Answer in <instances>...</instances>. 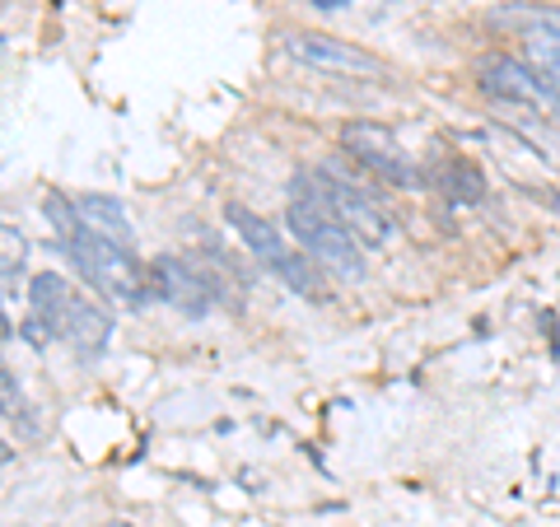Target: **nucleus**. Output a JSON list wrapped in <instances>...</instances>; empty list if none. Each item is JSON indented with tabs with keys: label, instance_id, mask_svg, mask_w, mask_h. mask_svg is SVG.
<instances>
[{
	"label": "nucleus",
	"instance_id": "f257e3e1",
	"mask_svg": "<svg viewBox=\"0 0 560 527\" xmlns=\"http://www.w3.org/2000/svg\"><path fill=\"white\" fill-rule=\"evenodd\" d=\"M61 253L75 261L80 276L90 280L98 294L121 298V304H131V308H140L150 298V271L140 267V261L131 257V248H121V243H108V238L84 230L75 243H66Z\"/></svg>",
	"mask_w": 560,
	"mask_h": 527
},
{
	"label": "nucleus",
	"instance_id": "f03ea898",
	"mask_svg": "<svg viewBox=\"0 0 560 527\" xmlns=\"http://www.w3.org/2000/svg\"><path fill=\"white\" fill-rule=\"evenodd\" d=\"M294 201H313V206H323L331 220L346 224L350 234H355L360 243H370V248H388V243L397 238V224L383 215V210L370 201V197H360L350 183H337V178H313V173H300L294 178Z\"/></svg>",
	"mask_w": 560,
	"mask_h": 527
},
{
	"label": "nucleus",
	"instance_id": "7ed1b4c3",
	"mask_svg": "<svg viewBox=\"0 0 560 527\" xmlns=\"http://www.w3.org/2000/svg\"><path fill=\"white\" fill-rule=\"evenodd\" d=\"M285 224H290V234L304 243V253L318 261L323 271H331L337 280H364V257H360V248H355L360 238L350 234L346 224L331 220L323 206H313V201H290Z\"/></svg>",
	"mask_w": 560,
	"mask_h": 527
},
{
	"label": "nucleus",
	"instance_id": "20e7f679",
	"mask_svg": "<svg viewBox=\"0 0 560 527\" xmlns=\"http://www.w3.org/2000/svg\"><path fill=\"white\" fill-rule=\"evenodd\" d=\"M285 57L300 61L318 75H350V80H388V66H383L374 51L350 47L341 38H327V33H308V28H290L285 33Z\"/></svg>",
	"mask_w": 560,
	"mask_h": 527
},
{
	"label": "nucleus",
	"instance_id": "39448f33",
	"mask_svg": "<svg viewBox=\"0 0 560 527\" xmlns=\"http://www.w3.org/2000/svg\"><path fill=\"white\" fill-rule=\"evenodd\" d=\"M341 150L350 154L355 164H364L374 173V178L383 183H397V187H425V178H420V168L407 160V150H401V140L378 127V121H346L341 127Z\"/></svg>",
	"mask_w": 560,
	"mask_h": 527
},
{
	"label": "nucleus",
	"instance_id": "423d86ee",
	"mask_svg": "<svg viewBox=\"0 0 560 527\" xmlns=\"http://www.w3.org/2000/svg\"><path fill=\"white\" fill-rule=\"evenodd\" d=\"M481 90L500 103H514V108H556L560 98V80L537 70L533 61H518V57H495L481 66Z\"/></svg>",
	"mask_w": 560,
	"mask_h": 527
},
{
	"label": "nucleus",
	"instance_id": "0eeeda50",
	"mask_svg": "<svg viewBox=\"0 0 560 527\" xmlns=\"http://www.w3.org/2000/svg\"><path fill=\"white\" fill-rule=\"evenodd\" d=\"M150 298H168L183 313H206L210 308V285L197 267H187L183 257H154L150 261Z\"/></svg>",
	"mask_w": 560,
	"mask_h": 527
},
{
	"label": "nucleus",
	"instance_id": "6e6552de",
	"mask_svg": "<svg viewBox=\"0 0 560 527\" xmlns=\"http://www.w3.org/2000/svg\"><path fill=\"white\" fill-rule=\"evenodd\" d=\"M75 210H80V224L98 238L108 243H121V248H131L136 243V230H131V215L127 206H121L117 197H98V191H84V197H75Z\"/></svg>",
	"mask_w": 560,
	"mask_h": 527
},
{
	"label": "nucleus",
	"instance_id": "1a4fd4ad",
	"mask_svg": "<svg viewBox=\"0 0 560 527\" xmlns=\"http://www.w3.org/2000/svg\"><path fill=\"white\" fill-rule=\"evenodd\" d=\"M61 331L70 341H75V350H84V355H98L103 346H108L113 337V318H108V308H98L94 298H70V308H66V323Z\"/></svg>",
	"mask_w": 560,
	"mask_h": 527
},
{
	"label": "nucleus",
	"instance_id": "9d476101",
	"mask_svg": "<svg viewBox=\"0 0 560 527\" xmlns=\"http://www.w3.org/2000/svg\"><path fill=\"white\" fill-rule=\"evenodd\" d=\"M224 220L234 224V234H238L243 243H248V253H253L257 261H267V267H276V261L285 257V243H280V230H276L271 220H261L257 210L230 201V206H224Z\"/></svg>",
	"mask_w": 560,
	"mask_h": 527
},
{
	"label": "nucleus",
	"instance_id": "9b49d317",
	"mask_svg": "<svg viewBox=\"0 0 560 527\" xmlns=\"http://www.w3.org/2000/svg\"><path fill=\"white\" fill-rule=\"evenodd\" d=\"M280 280H285V285L300 294V298H308V304H327V280H323V267L318 261H313L308 253H285L271 267Z\"/></svg>",
	"mask_w": 560,
	"mask_h": 527
},
{
	"label": "nucleus",
	"instance_id": "f8f14e48",
	"mask_svg": "<svg viewBox=\"0 0 560 527\" xmlns=\"http://www.w3.org/2000/svg\"><path fill=\"white\" fill-rule=\"evenodd\" d=\"M28 298H33V313H43V318L51 323H66V308H70V285H66V276L57 271H43V276H33V285H28Z\"/></svg>",
	"mask_w": 560,
	"mask_h": 527
},
{
	"label": "nucleus",
	"instance_id": "ddd939ff",
	"mask_svg": "<svg viewBox=\"0 0 560 527\" xmlns=\"http://www.w3.org/2000/svg\"><path fill=\"white\" fill-rule=\"evenodd\" d=\"M43 210H47V220H51V234H57V243H61V248H66V243H75V238L84 234V224H80V210H75V201H70V197H61V191H47Z\"/></svg>",
	"mask_w": 560,
	"mask_h": 527
},
{
	"label": "nucleus",
	"instance_id": "4468645a",
	"mask_svg": "<svg viewBox=\"0 0 560 527\" xmlns=\"http://www.w3.org/2000/svg\"><path fill=\"white\" fill-rule=\"evenodd\" d=\"M440 187L448 191L453 201H467V206L486 197V183H481V173L471 168V164H463V160H453V164L440 173Z\"/></svg>",
	"mask_w": 560,
	"mask_h": 527
},
{
	"label": "nucleus",
	"instance_id": "2eb2a0df",
	"mask_svg": "<svg viewBox=\"0 0 560 527\" xmlns=\"http://www.w3.org/2000/svg\"><path fill=\"white\" fill-rule=\"evenodd\" d=\"M514 131H523V136L533 140V145H541V150H537L541 160H547V164H556V168H560V131L551 127V121H537V117H518V121H514Z\"/></svg>",
	"mask_w": 560,
	"mask_h": 527
},
{
	"label": "nucleus",
	"instance_id": "dca6fc26",
	"mask_svg": "<svg viewBox=\"0 0 560 527\" xmlns=\"http://www.w3.org/2000/svg\"><path fill=\"white\" fill-rule=\"evenodd\" d=\"M28 261V238L14 224H0V276H20Z\"/></svg>",
	"mask_w": 560,
	"mask_h": 527
},
{
	"label": "nucleus",
	"instance_id": "f3484780",
	"mask_svg": "<svg viewBox=\"0 0 560 527\" xmlns=\"http://www.w3.org/2000/svg\"><path fill=\"white\" fill-rule=\"evenodd\" d=\"M20 337H24L28 346H38V350H43L51 337H57V323L43 318V313H33V318H24V323H20Z\"/></svg>",
	"mask_w": 560,
	"mask_h": 527
},
{
	"label": "nucleus",
	"instance_id": "a211bd4d",
	"mask_svg": "<svg viewBox=\"0 0 560 527\" xmlns=\"http://www.w3.org/2000/svg\"><path fill=\"white\" fill-rule=\"evenodd\" d=\"M14 407H20V388H14L10 368L0 364V415H14Z\"/></svg>",
	"mask_w": 560,
	"mask_h": 527
},
{
	"label": "nucleus",
	"instance_id": "6ab92c4d",
	"mask_svg": "<svg viewBox=\"0 0 560 527\" xmlns=\"http://www.w3.org/2000/svg\"><path fill=\"white\" fill-rule=\"evenodd\" d=\"M308 5H313V10H341L346 0H308Z\"/></svg>",
	"mask_w": 560,
	"mask_h": 527
},
{
	"label": "nucleus",
	"instance_id": "aec40b11",
	"mask_svg": "<svg viewBox=\"0 0 560 527\" xmlns=\"http://www.w3.org/2000/svg\"><path fill=\"white\" fill-rule=\"evenodd\" d=\"M10 458H14V453H10L5 444H0V462H10Z\"/></svg>",
	"mask_w": 560,
	"mask_h": 527
},
{
	"label": "nucleus",
	"instance_id": "412c9836",
	"mask_svg": "<svg viewBox=\"0 0 560 527\" xmlns=\"http://www.w3.org/2000/svg\"><path fill=\"white\" fill-rule=\"evenodd\" d=\"M103 527H131V523H121V518H113V523H103Z\"/></svg>",
	"mask_w": 560,
	"mask_h": 527
},
{
	"label": "nucleus",
	"instance_id": "4be33fe9",
	"mask_svg": "<svg viewBox=\"0 0 560 527\" xmlns=\"http://www.w3.org/2000/svg\"><path fill=\"white\" fill-rule=\"evenodd\" d=\"M0 337H10V327H5V318H0Z\"/></svg>",
	"mask_w": 560,
	"mask_h": 527
},
{
	"label": "nucleus",
	"instance_id": "5701e85b",
	"mask_svg": "<svg viewBox=\"0 0 560 527\" xmlns=\"http://www.w3.org/2000/svg\"><path fill=\"white\" fill-rule=\"evenodd\" d=\"M551 113H556V117H560V98H556V108H551Z\"/></svg>",
	"mask_w": 560,
	"mask_h": 527
}]
</instances>
